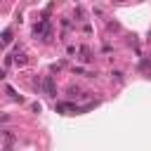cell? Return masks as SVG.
Masks as SVG:
<instances>
[{
    "label": "cell",
    "instance_id": "obj_4",
    "mask_svg": "<svg viewBox=\"0 0 151 151\" xmlns=\"http://www.w3.org/2000/svg\"><path fill=\"white\" fill-rule=\"evenodd\" d=\"M26 61H28L26 54H17V57H14V64H17V66H26Z\"/></svg>",
    "mask_w": 151,
    "mask_h": 151
},
{
    "label": "cell",
    "instance_id": "obj_6",
    "mask_svg": "<svg viewBox=\"0 0 151 151\" xmlns=\"http://www.w3.org/2000/svg\"><path fill=\"white\" fill-rule=\"evenodd\" d=\"M111 78H113L116 83H123V73H120V71H111Z\"/></svg>",
    "mask_w": 151,
    "mask_h": 151
},
{
    "label": "cell",
    "instance_id": "obj_7",
    "mask_svg": "<svg viewBox=\"0 0 151 151\" xmlns=\"http://www.w3.org/2000/svg\"><path fill=\"white\" fill-rule=\"evenodd\" d=\"M78 92H80L78 85H71V87H68V97H78Z\"/></svg>",
    "mask_w": 151,
    "mask_h": 151
},
{
    "label": "cell",
    "instance_id": "obj_5",
    "mask_svg": "<svg viewBox=\"0 0 151 151\" xmlns=\"http://www.w3.org/2000/svg\"><path fill=\"white\" fill-rule=\"evenodd\" d=\"M139 68H142V71H151V61H149V59H142V61H139Z\"/></svg>",
    "mask_w": 151,
    "mask_h": 151
},
{
    "label": "cell",
    "instance_id": "obj_1",
    "mask_svg": "<svg viewBox=\"0 0 151 151\" xmlns=\"http://www.w3.org/2000/svg\"><path fill=\"white\" fill-rule=\"evenodd\" d=\"M33 33H35V35H42V40H50V38H52V26H50V19H40V21L33 26Z\"/></svg>",
    "mask_w": 151,
    "mask_h": 151
},
{
    "label": "cell",
    "instance_id": "obj_3",
    "mask_svg": "<svg viewBox=\"0 0 151 151\" xmlns=\"http://www.w3.org/2000/svg\"><path fill=\"white\" fill-rule=\"evenodd\" d=\"M0 42H2V45H9V42H12V28L2 31V38H0Z\"/></svg>",
    "mask_w": 151,
    "mask_h": 151
},
{
    "label": "cell",
    "instance_id": "obj_2",
    "mask_svg": "<svg viewBox=\"0 0 151 151\" xmlns=\"http://www.w3.org/2000/svg\"><path fill=\"white\" fill-rule=\"evenodd\" d=\"M42 92L47 97H57V85H54V78L52 76H45L42 78Z\"/></svg>",
    "mask_w": 151,
    "mask_h": 151
},
{
    "label": "cell",
    "instance_id": "obj_8",
    "mask_svg": "<svg viewBox=\"0 0 151 151\" xmlns=\"http://www.w3.org/2000/svg\"><path fill=\"white\" fill-rule=\"evenodd\" d=\"M61 26H64V28H66V31H68V28H71V21H68V19H66V17H64V19H61Z\"/></svg>",
    "mask_w": 151,
    "mask_h": 151
}]
</instances>
